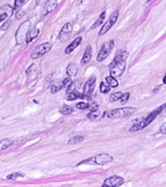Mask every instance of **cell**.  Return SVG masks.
Wrapping results in <instances>:
<instances>
[{
    "label": "cell",
    "mask_w": 166,
    "mask_h": 187,
    "mask_svg": "<svg viewBox=\"0 0 166 187\" xmlns=\"http://www.w3.org/2000/svg\"><path fill=\"white\" fill-rule=\"evenodd\" d=\"M104 20H105V11L100 14V16L98 17V20H96V21H95V23H94L93 25H91V29H93V30H94L95 28H98V26H100V25H101V24L104 23Z\"/></svg>",
    "instance_id": "603a6c76"
},
{
    "label": "cell",
    "mask_w": 166,
    "mask_h": 187,
    "mask_svg": "<svg viewBox=\"0 0 166 187\" xmlns=\"http://www.w3.org/2000/svg\"><path fill=\"white\" fill-rule=\"evenodd\" d=\"M126 69V60H122V61H119V63H115L113 61L110 64V76L113 78H119L124 74Z\"/></svg>",
    "instance_id": "277c9868"
},
{
    "label": "cell",
    "mask_w": 166,
    "mask_h": 187,
    "mask_svg": "<svg viewBox=\"0 0 166 187\" xmlns=\"http://www.w3.org/2000/svg\"><path fill=\"white\" fill-rule=\"evenodd\" d=\"M14 13V8H11L10 5H4L0 8V15H5V16H11Z\"/></svg>",
    "instance_id": "e0dca14e"
},
{
    "label": "cell",
    "mask_w": 166,
    "mask_h": 187,
    "mask_svg": "<svg viewBox=\"0 0 166 187\" xmlns=\"http://www.w3.org/2000/svg\"><path fill=\"white\" fill-rule=\"evenodd\" d=\"M94 85H95V78H90L87 81H86V84L84 85V92L83 94H85V95H91V92H93V90H94Z\"/></svg>",
    "instance_id": "8fae6325"
},
{
    "label": "cell",
    "mask_w": 166,
    "mask_h": 187,
    "mask_svg": "<svg viewBox=\"0 0 166 187\" xmlns=\"http://www.w3.org/2000/svg\"><path fill=\"white\" fill-rule=\"evenodd\" d=\"M113 161V156H110L109 154H99L91 158H87L86 161H83L80 162V165H84V163H95V165H105V163H109Z\"/></svg>",
    "instance_id": "7a4b0ae2"
},
{
    "label": "cell",
    "mask_w": 166,
    "mask_h": 187,
    "mask_svg": "<svg viewBox=\"0 0 166 187\" xmlns=\"http://www.w3.org/2000/svg\"><path fill=\"white\" fill-rule=\"evenodd\" d=\"M144 127H146V124H145L144 119H140V120L137 121V124H135V125L130 128V131H131V132H135V131H140V130H142Z\"/></svg>",
    "instance_id": "ac0fdd59"
},
{
    "label": "cell",
    "mask_w": 166,
    "mask_h": 187,
    "mask_svg": "<svg viewBox=\"0 0 166 187\" xmlns=\"http://www.w3.org/2000/svg\"><path fill=\"white\" fill-rule=\"evenodd\" d=\"M121 95H122V92H119V91H118V92L111 94V95H110V97H109L110 102H116V101H120Z\"/></svg>",
    "instance_id": "cb8c5ba5"
},
{
    "label": "cell",
    "mask_w": 166,
    "mask_h": 187,
    "mask_svg": "<svg viewBox=\"0 0 166 187\" xmlns=\"http://www.w3.org/2000/svg\"><path fill=\"white\" fill-rule=\"evenodd\" d=\"M8 28H9V21H6V20H5V23H4V24H3V26H2V30H3V31H5Z\"/></svg>",
    "instance_id": "8d00e7d4"
},
{
    "label": "cell",
    "mask_w": 166,
    "mask_h": 187,
    "mask_svg": "<svg viewBox=\"0 0 166 187\" xmlns=\"http://www.w3.org/2000/svg\"><path fill=\"white\" fill-rule=\"evenodd\" d=\"M118 17H119V11L116 10V11H114L111 15H110V17L106 20V23L102 25V28H101V30H100V32H99V35L100 36H102V35H105L110 29L113 28V25L116 23V20H118Z\"/></svg>",
    "instance_id": "8992f818"
},
{
    "label": "cell",
    "mask_w": 166,
    "mask_h": 187,
    "mask_svg": "<svg viewBox=\"0 0 166 187\" xmlns=\"http://www.w3.org/2000/svg\"><path fill=\"white\" fill-rule=\"evenodd\" d=\"M72 111H74V110H72L70 106H66V105H64V106L60 109V112H61L63 115H70Z\"/></svg>",
    "instance_id": "f546056e"
},
{
    "label": "cell",
    "mask_w": 166,
    "mask_h": 187,
    "mask_svg": "<svg viewBox=\"0 0 166 187\" xmlns=\"http://www.w3.org/2000/svg\"><path fill=\"white\" fill-rule=\"evenodd\" d=\"M162 82H164V84H166V75H165L164 79H162Z\"/></svg>",
    "instance_id": "ab89813d"
},
{
    "label": "cell",
    "mask_w": 166,
    "mask_h": 187,
    "mask_svg": "<svg viewBox=\"0 0 166 187\" xmlns=\"http://www.w3.org/2000/svg\"><path fill=\"white\" fill-rule=\"evenodd\" d=\"M71 31H72V24H71V23H66V24L63 26V29H61V31H60V34H59V40H60V41H65L68 37L70 36Z\"/></svg>",
    "instance_id": "9c48e42d"
},
{
    "label": "cell",
    "mask_w": 166,
    "mask_h": 187,
    "mask_svg": "<svg viewBox=\"0 0 166 187\" xmlns=\"http://www.w3.org/2000/svg\"><path fill=\"white\" fill-rule=\"evenodd\" d=\"M114 45H115L114 40H109V41L104 43L102 46H101V49H100V51H99V54H98V61L106 60L107 56L110 55V52H111V50L114 49Z\"/></svg>",
    "instance_id": "5b68a950"
},
{
    "label": "cell",
    "mask_w": 166,
    "mask_h": 187,
    "mask_svg": "<svg viewBox=\"0 0 166 187\" xmlns=\"http://www.w3.org/2000/svg\"><path fill=\"white\" fill-rule=\"evenodd\" d=\"M39 32H40V30L39 29H33V30H30L29 32H28V36H26V40H25V43L26 44H30L33 40H35L36 37L39 36Z\"/></svg>",
    "instance_id": "9a60e30c"
},
{
    "label": "cell",
    "mask_w": 166,
    "mask_h": 187,
    "mask_svg": "<svg viewBox=\"0 0 166 187\" xmlns=\"http://www.w3.org/2000/svg\"><path fill=\"white\" fill-rule=\"evenodd\" d=\"M129 97H130V94L129 92H125L121 95V99H120V102L121 104H126V101H129Z\"/></svg>",
    "instance_id": "1f68e13d"
},
{
    "label": "cell",
    "mask_w": 166,
    "mask_h": 187,
    "mask_svg": "<svg viewBox=\"0 0 166 187\" xmlns=\"http://www.w3.org/2000/svg\"><path fill=\"white\" fill-rule=\"evenodd\" d=\"M99 116H100V112H99V110H98V109L91 110V111L89 112V114H87V117H89L90 120H96Z\"/></svg>",
    "instance_id": "484cf974"
},
{
    "label": "cell",
    "mask_w": 166,
    "mask_h": 187,
    "mask_svg": "<svg viewBox=\"0 0 166 187\" xmlns=\"http://www.w3.org/2000/svg\"><path fill=\"white\" fill-rule=\"evenodd\" d=\"M81 41H83V39H81L80 36H78L75 40H72V41H71V44H70L69 46H66V49H65V54H68V55L71 54V52H72L74 50H75L78 46H80Z\"/></svg>",
    "instance_id": "4fadbf2b"
},
{
    "label": "cell",
    "mask_w": 166,
    "mask_h": 187,
    "mask_svg": "<svg viewBox=\"0 0 166 187\" xmlns=\"http://www.w3.org/2000/svg\"><path fill=\"white\" fill-rule=\"evenodd\" d=\"M81 96H83V94H80V92H78L76 90H74V91H70V92H68V96H66V99L68 100H70V101H72V100H76V99H81Z\"/></svg>",
    "instance_id": "44dd1931"
},
{
    "label": "cell",
    "mask_w": 166,
    "mask_h": 187,
    "mask_svg": "<svg viewBox=\"0 0 166 187\" xmlns=\"http://www.w3.org/2000/svg\"><path fill=\"white\" fill-rule=\"evenodd\" d=\"M100 91L102 92V94H106V92H109L110 91V86L105 82V81H102L101 84H100Z\"/></svg>",
    "instance_id": "4dcf8cb0"
},
{
    "label": "cell",
    "mask_w": 166,
    "mask_h": 187,
    "mask_svg": "<svg viewBox=\"0 0 166 187\" xmlns=\"http://www.w3.org/2000/svg\"><path fill=\"white\" fill-rule=\"evenodd\" d=\"M160 132H161V134H166V122L162 124V125L160 126Z\"/></svg>",
    "instance_id": "d590c367"
},
{
    "label": "cell",
    "mask_w": 166,
    "mask_h": 187,
    "mask_svg": "<svg viewBox=\"0 0 166 187\" xmlns=\"http://www.w3.org/2000/svg\"><path fill=\"white\" fill-rule=\"evenodd\" d=\"M102 187H107V186H102Z\"/></svg>",
    "instance_id": "b9f144b4"
},
{
    "label": "cell",
    "mask_w": 166,
    "mask_h": 187,
    "mask_svg": "<svg viewBox=\"0 0 166 187\" xmlns=\"http://www.w3.org/2000/svg\"><path fill=\"white\" fill-rule=\"evenodd\" d=\"M106 81V84L110 86V87H118L119 86V81L116 80V78H113V76H107L106 79H105Z\"/></svg>",
    "instance_id": "7402d4cb"
},
{
    "label": "cell",
    "mask_w": 166,
    "mask_h": 187,
    "mask_svg": "<svg viewBox=\"0 0 166 187\" xmlns=\"http://www.w3.org/2000/svg\"><path fill=\"white\" fill-rule=\"evenodd\" d=\"M25 175L23 174V172H14V174H10L9 176H8V178L9 180H17V178H21V177H24Z\"/></svg>",
    "instance_id": "83f0119b"
},
{
    "label": "cell",
    "mask_w": 166,
    "mask_h": 187,
    "mask_svg": "<svg viewBox=\"0 0 166 187\" xmlns=\"http://www.w3.org/2000/svg\"><path fill=\"white\" fill-rule=\"evenodd\" d=\"M66 72L69 76H75L78 74V66L75 64H69L68 67H66Z\"/></svg>",
    "instance_id": "d6986e66"
},
{
    "label": "cell",
    "mask_w": 166,
    "mask_h": 187,
    "mask_svg": "<svg viewBox=\"0 0 166 187\" xmlns=\"http://www.w3.org/2000/svg\"><path fill=\"white\" fill-rule=\"evenodd\" d=\"M147 2H152V0H147Z\"/></svg>",
    "instance_id": "60d3db41"
},
{
    "label": "cell",
    "mask_w": 166,
    "mask_h": 187,
    "mask_svg": "<svg viewBox=\"0 0 166 187\" xmlns=\"http://www.w3.org/2000/svg\"><path fill=\"white\" fill-rule=\"evenodd\" d=\"M58 5V2L56 0H46V3L44 5V10H43V15H46L49 13H51L55 8Z\"/></svg>",
    "instance_id": "7c38bea8"
},
{
    "label": "cell",
    "mask_w": 166,
    "mask_h": 187,
    "mask_svg": "<svg viewBox=\"0 0 166 187\" xmlns=\"http://www.w3.org/2000/svg\"><path fill=\"white\" fill-rule=\"evenodd\" d=\"M81 141H84V135H76V136H72L69 140V143L70 145H74V143H79Z\"/></svg>",
    "instance_id": "d4e9b609"
},
{
    "label": "cell",
    "mask_w": 166,
    "mask_h": 187,
    "mask_svg": "<svg viewBox=\"0 0 166 187\" xmlns=\"http://www.w3.org/2000/svg\"><path fill=\"white\" fill-rule=\"evenodd\" d=\"M8 19V16H5V15H0V23H3V21H5Z\"/></svg>",
    "instance_id": "74e56055"
},
{
    "label": "cell",
    "mask_w": 166,
    "mask_h": 187,
    "mask_svg": "<svg viewBox=\"0 0 166 187\" xmlns=\"http://www.w3.org/2000/svg\"><path fill=\"white\" fill-rule=\"evenodd\" d=\"M14 143V141L11 139H4L0 141V151H3V150H6L8 147H10L11 145Z\"/></svg>",
    "instance_id": "ffe728a7"
},
{
    "label": "cell",
    "mask_w": 166,
    "mask_h": 187,
    "mask_svg": "<svg viewBox=\"0 0 166 187\" xmlns=\"http://www.w3.org/2000/svg\"><path fill=\"white\" fill-rule=\"evenodd\" d=\"M25 14V11L23 10V9H19V10H16V14H15V16H16V19H20L23 15Z\"/></svg>",
    "instance_id": "e575fe53"
},
{
    "label": "cell",
    "mask_w": 166,
    "mask_h": 187,
    "mask_svg": "<svg viewBox=\"0 0 166 187\" xmlns=\"http://www.w3.org/2000/svg\"><path fill=\"white\" fill-rule=\"evenodd\" d=\"M164 110V106H161V107H159V109H156V110H154L152 112H150L149 115L146 116V119H144V121H145V124H146V126L147 125H150L155 119H156V116L160 114V112Z\"/></svg>",
    "instance_id": "30bf717a"
},
{
    "label": "cell",
    "mask_w": 166,
    "mask_h": 187,
    "mask_svg": "<svg viewBox=\"0 0 166 187\" xmlns=\"http://www.w3.org/2000/svg\"><path fill=\"white\" fill-rule=\"evenodd\" d=\"M76 109H79V110H86V109H89V104L85 101V102H79V104H76Z\"/></svg>",
    "instance_id": "d6a6232c"
},
{
    "label": "cell",
    "mask_w": 166,
    "mask_h": 187,
    "mask_svg": "<svg viewBox=\"0 0 166 187\" xmlns=\"http://www.w3.org/2000/svg\"><path fill=\"white\" fill-rule=\"evenodd\" d=\"M60 89H63V85H61V82L54 84V85H51V87H50V90H51V94H56L58 91H60Z\"/></svg>",
    "instance_id": "f1b7e54d"
},
{
    "label": "cell",
    "mask_w": 166,
    "mask_h": 187,
    "mask_svg": "<svg viewBox=\"0 0 166 187\" xmlns=\"http://www.w3.org/2000/svg\"><path fill=\"white\" fill-rule=\"evenodd\" d=\"M71 82H72V80H71V79H70V76H69V78H65V79L61 81V85H63V87H68V86H69Z\"/></svg>",
    "instance_id": "836d02e7"
},
{
    "label": "cell",
    "mask_w": 166,
    "mask_h": 187,
    "mask_svg": "<svg viewBox=\"0 0 166 187\" xmlns=\"http://www.w3.org/2000/svg\"><path fill=\"white\" fill-rule=\"evenodd\" d=\"M136 111L135 107H121V109H115L109 112H105V116L109 119H120V117H127L133 115Z\"/></svg>",
    "instance_id": "6da1fadb"
},
{
    "label": "cell",
    "mask_w": 166,
    "mask_h": 187,
    "mask_svg": "<svg viewBox=\"0 0 166 187\" xmlns=\"http://www.w3.org/2000/svg\"><path fill=\"white\" fill-rule=\"evenodd\" d=\"M91 55H93V50H91V46L89 45V46L86 48L84 55H83V59H81V64H83V65H86V64L90 63V60H91Z\"/></svg>",
    "instance_id": "5bb4252c"
},
{
    "label": "cell",
    "mask_w": 166,
    "mask_h": 187,
    "mask_svg": "<svg viewBox=\"0 0 166 187\" xmlns=\"http://www.w3.org/2000/svg\"><path fill=\"white\" fill-rule=\"evenodd\" d=\"M28 2H29V0H15V3H14V10H19Z\"/></svg>",
    "instance_id": "4316f807"
},
{
    "label": "cell",
    "mask_w": 166,
    "mask_h": 187,
    "mask_svg": "<svg viewBox=\"0 0 166 187\" xmlns=\"http://www.w3.org/2000/svg\"><path fill=\"white\" fill-rule=\"evenodd\" d=\"M122 183H124V178L120 176H111L104 181V186H107V187H119Z\"/></svg>",
    "instance_id": "ba28073f"
},
{
    "label": "cell",
    "mask_w": 166,
    "mask_h": 187,
    "mask_svg": "<svg viewBox=\"0 0 166 187\" xmlns=\"http://www.w3.org/2000/svg\"><path fill=\"white\" fill-rule=\"evenodd\" d=\"M34 67H35V66H34V65H31V66H30V67H29V69L26 70V75H29V74H30V72H31V71L34 70Z\"/></svg>",
    "instance_id": "f35d334b"
},
{
    "label": "cell",
    "mask_w": 166,
    "mask_h": 187,
    "mask_svg": "<svg viewBox=\"0 0 166 187\" xmlns=\"http://www.w3.org/2000/svg\"><path fill=\"white\" fill-rule=\"evenodd\" d=\"M127 56H129V52L126 50H119L115 55V58H114V61L115 63H119V61H122V60H126L127 59Z\"/></svg>",
    "instance_id": "2e32d148"
},
{
    "label": "cell",
    "mask_w": 166,
    "mask_h": 187,
    "mask_svg": "<svg viewBox=\"0 0 166 187\" xmlns=\"http://www.w3.org/2000/svg\"><path fill=\"white\" fill-rule=\"evenodd\" d=\"M50 49H51V44H50V43H43V44H40L38 48H36V49L33 51V54H31V59L35 60V59L41 58V56H44L46 52L50 51Z\"/></svg>",
    "instance_id": "52a82bcc"
},
{
    "label": "cell",
    "mask_w": 166,
    "mask_h": 187,
    "mask_svg": "<svg viewBox=\"0 0 166 187\" xmlns=\"http://www.w3.org/2000/svg\"><path fill=\"white\" fill-rule=\"evenodd\" d=\"M29 28H30V21H29V20H28V21H24V23L19 26V29H17V31H16V34H15V39H16V43H17V44H23V43L26 40L28 32L30 31Z\"/></svg>",
    "instance_id": "3957f363"
}]
</instances>
